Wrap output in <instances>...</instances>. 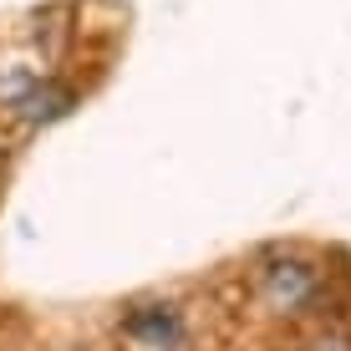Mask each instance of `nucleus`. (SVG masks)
<instances>
[{"label": "nucleus", "instance_id": "nucleus-1", "mask_svg": "<svg viewBox=\"0 0 351 351\" xmlns=\"http://www.w3.org/2000/svg\"><path fill=\"white\" fill-rule=\"evenodd\" d=\"M331 285H336V270L316 250L275 245L255 260V300L265 316L285 326H300V321L316 326L331 316Z\"/></svg>", "mask_w": 351, "mask_h": 351}, {"label": "nucleus", "instance_id": "nucleus-2", "mask_svg": "<svg viewBox=\"0 0 351 351\" xmlns=\"http://www.w3.org/2000/svg\"><path fill=\"white\" fill-rule=\"evenodd\" d=\"M123 351H193V321L189 306L173 295H138L117 316Z\"/></svg>", "mask_w": 351, "mask_h": 351}, {"label": "nucleus", "instance_id": "nucleus-3", "mask_svg": "<svg viewBox=\"0 0 351 351\" xmlns=\"http://www.w3.org/2000/svg\"><path fill=\"white\" fill-rule=\"evenodd\" d=\"M71 107H77V87H71V82H62L56 71H46L41 87H36L26 102L10 112V123H21V128H51V123H62Z\"/></svg>", "mask_w": 351, "mask_h": 351}, {"label": "nucleus", "instance_id": "nucleus-4", "mask_svg": "<svg viewBox=\"0 0 351 351\" xmlns=\"http://www.w3.org/2000/svg\"><path fill=\"white\" fill-rule=\"evenodd\" d=\"M41 77H46L41 62H31V56H5V62H0V112L10 117L36 87H41Z\"/></svg>", "mask_w": 351, "mask_h": 351}, {"label": "nucleus", "instance_id": "nucleus-5", "mask_svg": "<svg viewBox=\"0 0 351 351\" xmlns=\"http://www.w3.org/2000/svg\"><path fill=\"white\" fill-rule=\"evenodd\" d=\"M300 351H351V326H341V321H316L306 331V341H300Z\"/></svg>", "mask_w": 351, "mask_h": 351}, {"label": "nucleus", "instance_id": "nucleus-6", "mask_svg": "<svg viewBox=\"0 0 351 351\" xmlns=\"http://www.w3.org/2000/svg\"><path fill=\"white\" fill-rule=\"evenodd\" d=\"M0 158H5V138H0Z\"/></svg>", "mask_w": 351, "mask_h": 351}]
</instances>
